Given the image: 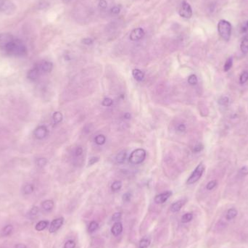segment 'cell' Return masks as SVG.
I'll return each instance as SVG.
<instances>
[{"instance_id":"cell-15","label":"cell","mask_w":248,"mask_h":248,"mask_svg":"<svg viewBox=\"0 0 248 248\" xmlns=\"http://www.w3.org/2000/svg\"><path fill=\"white\" fill-rule=\"evenodd\" d=\"M185 201L184 200H178L177 202H175L174 203H173L171 206V211L172 213H177L182 209L183 205H184Z\"/></svg>"},{"instance_id":"cell-35","label":"cell","mask_w":248,"mask_h":248,"mask_svg":"<svg viewBox=\"0 0 248 248\" xmlns=\"http://www.w3.org/2000/svg\"><path fill=\"white\" fill-rule=\"evenodd\" d=\"M113 104V101L111 98H109V97H106L103 100V103H102V105L105 107H110L112 106Z\"/></svg>"},{"instance_id":"cell-20","label":"cell","mask_w":248,"mask_h":248,"mask_svg":"<svg viewBox=\"0 0 248 248\" xmlns=\"http://www.w3.org/2000/svg\"><path fill=\"white\" fill-rule=\"evenodd\" d=\"M240 50L243 54H247V53H248V36H245L242 39L240 45Z\"/></svg>"},{"instance_id":"cell-23","label":"cell","mask_w":248,"mask_h":248,"mask_svg":"<svg viewBox=\"0 0 248 248\" xmlns=\"http://www.w3.org/2000/svg\"><path fill=\"white\" fill-rule=\"evenodd\" d=\"M126 152L122 151L119 152L116 156V162L118 164H123L126 159Z\"/></svg>"},{"instance_id":"cell-37","label":"cell","mask_w":248,"mask_h":248,"mask_svg":"<svg viewBox=\"0 0 248 248\" xmlns=\"http://www.w3.org/2000/svg\"><path fill=\"white\" fill-rule=\"evenodd\" d=\"M216 186H217V181L213 180V181H210V182L208 183L207 186H206V188H207L208 190H212L214 189Z\"/></svg>"},{"instance_id":"cell-36","label":"cell","mask_w":248,"mask_h":248,"mask_svg":"<svg viewBox=\"0 0 248 248\" xmlns=\"http://www.w3.org/2000/svg\"><path fill=\"white\" fill-rule=\"evenodd\" d=\"M47 160L46 158H44V157H41V158L37 159L36 161V164L37 166L39 167H44L47 165Z\"/></svg>"},{"instance_id":"cell-3","label":"cell","mask_w":248,"mask_h":248,"mask_svg":"<svg viewBox=\"0 0 248 248\" xmlns=\"http://www.w3.org/2000/svg\"><path fill=\"white\" fill-rule=\"evenodd\" d=\"M147 156V152L144 149L139 148L134 150L129 157V162L133 165H140L142 163Z\"/></svg>"},{"instance_id":"cell-44","label":"cell","mask_w":248,"mask_h":248,"mask_svg":"<svg viewBox=\"0 0 248 248\" xmlns=\"http://www.w3.org/2000/svg\"><path fill=\"white\" fill-rule=\"evenodd\" d=\"M82 43L86 45H90L93 43V39L90 38H85L82 40Z\"/></svg>"},{"instance_id":"cell-8","label":"cell","mask_w":248,"mask_h":248,"mask_svg":"<svg viewBox=\"0 0 248 248\" xmlns=\"http://www.w3.org/2000/svg\"><path fill=\"white\" fill-rule=\"evenodd\" d=\"M15 39L12 34L8 33L0 34V48L4 50L7 46Z\"/></svg>"},{"instance_id":"cell-10","label":"cell","mask_w":248,"mask_h":248,"mask_svg":"<svg viewBox=\"0 0 248 248\" xmlns=\"http://www.w3.org/2000/svg\"><path fill=\"white\" fill-rule=\"evenodd\" d=\"M34 134L37 140H43L48 134V130L47 127L45 126H40L37 127L34 132Z\"/></svg>"},{"instance_id":"cell-43","label":"cell","mask_w":248,"mask_h":248,"mask_svg":"<svg viewBox=\"0 0 248 248\" xmlns=\"http://www.w3.org/2000/svg\"><path fill=\"white\" fill-rule=\"evenodd\" d=\"M98 161H99V157H92L91 158L89 159V166H92V165H94V163H97Z\"/></svg>"},{"instance_id":"cell-48","label":"cell","mask_w":248,"mask_h":248,"mask_svg":"<svg viewBox=\"0 0 248 248\" xmlns=\"http://www.w3.org/2000/svg\"><path fill=\"white\" fill-rule=\"evenodd\" d=\"M111 13L113 14H115V15H117L120 13V8H118V7H114V8H112V10H111Z\"/></svg>"},{"instance_id":"cell-28","label":"cell","mask_w":248,"mask_h":248,"mask_svg":"<svg viewBox=\"0 0 248 248\" xmlns=\"http://www.w3.org/2000/svg\"><path fill=\"white\" fill-rule=\"evenodd\" d=\"M122 187V182L120 181H115L111 185V189L113 192H118L121 189Z\"/></svg>"},{"instance_id":"cell-1","label":"cell","mask_w":248,"mask_h":248,"mask_svg":"<svg viewBox=\"0 0 248 248\" xmlns=\"http://www.w3.org/2000/svg\"><path fill=\"white\" fill-rule=\"evenodd\" d=\"M4 50L8 54L13 56H24L27 53V48L24 43L20 39L15 38L4 48Z\"/></svg>"},{"instance_id":"cell-7","label":"cell","mask_w":248,"mask_h":248,"mask_svg":"<svg viewBox=\"0 0 248 248\" xmlns=\"http://www.w3.org/2000/svg\"><path fill=\"white\" fill-rule=\"evenodd\" d=\"M41 73H50L52 71L53 64L52 62L47 60H42V61L38 62L35 66Z\"/></svg>"},{"instance_id":"cell-21","label":"cell","mask_w":248,"mask_h":248,"mask_svg":"<svg viewBox=\"0 0 248 248\" xmlns=\"http://www.w3.org/2000/svg\"><path fill=\"white\" fill-rule=\"evenodd\" d=\"M49 225L48 221H41L36 224L35 229L38 231H41L47 228Z\"/></svg>"},{"instance_id":"cell-6","label":"cell","mask_w":248,"mask_h":248,"mask_svg":"<svg viewBox=\"0 0 248 248\" xmlns=\"http://www.w3.org/2000/svg\"><path fill=\"white\" fill-rule=\"evenodd\" d=\"M178 14L181 17L189 19L192 16V10L190 4L186 1L182 2L178 10Z\"/></svg>"},{"instance_id":"cell-40","label":"cell","mask_w":248,"mask_h":248,"mask_svg":"<svg viewBox=\"0 0 248 248\" xmlns=\"http://www.w3.org/2000/svg\"><path fill=\"white\" fill-rule=\"evenodd\" d=\"M131 194L130 192H126V193H125L124 195H123V200L125 203H128L131 200Z\"/></svg>"},{"instance_id":"cell-52","label":"cell","mask_w":248,"mask_h":248,"mask_svg":"<svg viewBox=\"0 0 248 248\" xmlns=\"http://www.w3.org/2000/svg\"><path fill=\"white\" fill-rule=\"evenodd\" d=\"M247 28H248V22H247Z\"/></svg>"},{"instance_id":"cell-12","label":"cell","mask_w":248,"mask_h":248,"mask_svg":"<svg viewBox=\"0 0 248 248\" xmlns=\"http://www.w3.org/2000/svg\"><path fill=\"white\" fill-rule=\"evenodd\" d=\"M171 192L167 191L158 194L155 198V203L157 204H163L168 200V199L171 196Z\"/></svg>"},{"instance_id":"cell-4","label":"cell","mask_w":248,"mask_h":248,"mask_svg":"<svg viewBox=\"0 0 248 248\" xmlns=\"http://www.w3.org/2000/svg\"><path fill=\"white\" fill-rule=\"evenodd\" d=\"M15 11L16 6L12 0H0V13L11 15Z\"/></svg>"},{"instance_id":"cell-2","label":"cell","mask_w":248,"mask_h":248,"mask_svg":"<svg viewBox=\"0 0 248 248\" xmlns=\"http://www.w3.org/2000/svg\"><path fill=\"white\" fill-rule=\"evenodd\" d=\"M218 31L224 40L229 41L231 34V24L226 20H221L218 24Z\"/></svg>"},{"instance_id":"cell-41","label":"cell","mask_w":248,"mask_h":248,"mask_svg":"<svg viewBox=\"0 0 248 248\" xmlns=\"http://www.w3.org/2000/svg\"><path fill=\"white\" fill-rule=\"evenodd\" d=\"M83 154V149L82 147H77L74 151V155L76 157H80Z\"/></svg>"},{"instance_id":"cell-14","label":"cell","mask_w":248,"mask_h":248,"mask_svg":"<svg viewBox=\"0 0 248 248\" xmlns=\"http://www.w3.org/2000/svg\"><path fill=\"white\" fill-rule=\"evenodd\" d=\"M123 231V225L120 222L118 221L113 225L112 229H111V232L114 236H117L120 235Z\"/></svg>"},{"instance_id":"cell-26","label":"cell","mask_w":248,"mask_h":248,"mask_svg":"<svg viewBox=\"0 0 248 248\" xmlns=\"http://www.w3.org/2000/svg\"><path fill=\"white\" fill-rule=\"evenodd\" d=\"M193 219V214L191 213H185L184 215H182V222L184 224H187V223H189L192 221V220Z\"/></svg>"},{"instance_id":"cell-30","label":"cell","mask_w":248,"mask_h":248,"mask_svg":"<svg viewBox=\"0 0 248 248\" xmlns=\"http://www.w3.org/2000/svg\"><path fill=\"white\" fill-rule=\"evenodd\" d=\"M39 213V208L36 206H34L30 210V211L29 213V217L31 218V219H33V218H35L37 216Z\"/></svg>"},{"instance_id":"cell-33","label":"cell","mask_w":248,"mask_h":248,"mask_svg":"<svg viewBox=\"0 0 248 248\" xmlns=\"http://www.w3.org/2000/svg\"><path fill=\"white\" fill-rule=\"evenodd\" d=\"M198 77H197V76L194 75V74H192V75H190L188 77V83L190 85L194 86L198 83Z\"/></svg>"},{"instance_id":"cell-22","label":"cell","mask_w":248,"mask_h":248,"mask_svg":"<svg viewBox=\"0 0 248 248\" xmlns=\"http://www.w3.org/2000/svg\"><path fill=\"white\" fill-rule=\"evenodd\" d=\"M52 119L55 124H58L62 122L63 119V115L60 112H55L52 115Z\"/></svg>"},{"instance_id":"cell-50","label":"cell","mask_w":248,"mask_h":248,"mask_svg":"<svg viewBox=\"0 0 248 248\" xmlns=\"http://www.w3.org/2000/svg\"><path fill=\"white\" fill-rule=\"evenodd\" d=\"M124 118H125V119L129 120V119H130V118H131V114L129 113H126L124 115Z\"/></svg>"},{"instance_id":"cell-42","label":"cell","mask_w":248,"mask_h":248,"mask_svg":"<svg viewBox=\"0 0 248 248\" xmlns=\"http://www.w3.org/2000/svg\"><path fill=\"white\" fill-rule=\"evenodd\" d=\"M203 150V145L201 144H198L196 146H194L193 148V151L194 152H200Z\"/></svg>"},{"instance_id":"cell-18","label":"cell","mask_w":248,"mask_h":248,"mask_svg":"<svg viewBox=\"0 0 248 248\" xmlns=\"http://www.w3.org/2000/svg\"><path fill=\"white\" fill-rule=\"evenodd\" d=\"M14 231V228H13V226L11 224H8V225H6L4 227L3 229H2V236H9L10 235H11L13 234Z\"/></svg>"},{"instance_id":"cell-5","label":"cell","mask_w":248,"mask_h":248,"mask_svg":"<svg viewBox=\"0 0 248 248\" xmlns=\"http://www.w3.org/2000/svg\"><path fill=\"white\" fill-rule=\"evenodd\" d=\"M204 171H205V166L203 163H200L199 165L196 167V168L194 169V171L192 172L191 176L189 177L187 181V184H193L197 182H198L200 180V178L203 176Z\"/></svg>"},{"instance_id":"cell-19","label":"cell","mask_w":248,"mask_h":248,"mask_svg":"<svg viewBox=\"0 0 248 248\" xmlns=\"http://www.w3.org/2000/svg\"><path fill=\"white\" fill-rule=\"evenodd\" d=\"M238 214V211L236 208H230L227 210L226 215V219L228 221H231V220L235 219L236 217V215Z\"/></svg>"},{"instance_id":"cell-32","label":"cell","mask_w":248,"mask_h":248,"mask_svg":"<svg viewBox=\"0 0 248 248\" xmlns=\"http://www.w3.org/2000/svg\"><path fill=\"white\" fill-rule=\"evenodd\" d=\"M248 81V71H245L241 74L240 77V82L241 84H244Z\"/></svg>"},{"instance_id":"cell-11","label":"cell","mask_w":248,"mask_h":248,"mask_svg":"<svg viewBox=\"0 0 248 248\" xmlns=\"http://www.w3.org/2000/svg\"><path fill=\"white\" fill-rule=\"evenodd\" d=\"M145 36V31L142 28H136L134 29L130 34V39L131 41H139L143 38Z\"/></svg>"},{"instance_id":"cell-17","label":"cell","mask_w":248,"mask_h":248,"mask_svg":"<svg viewBox=\"0 0 248 248\" xmlns=\"http://www.w3.org/2000/svg\"><path fill=\"white\" fill-rule=\"evenodd\" d=\"M132 75H133L134 78L138 82H142L145 78V73L142 71H140V69H134L133 71H132Z\"/></svg>"},{"instance_id":"cell-49","label":"cell","mask_w":248,"mask_h":248,"mask_svg":"<svg viewBox=\"0 0 248 248\" xmlns=\"http://www.w3.org/2000/svg\"><path fill=\"white\" fill-rule=\"evenodd\" d=\"M15 248H27L26 245L25 244H23V243H19V244H17L15 245Z\"/></svg>"},{"instance_id":"cell-31","label":"cell","mask_w":248,"mask_h":248,"mask_svg":"<svg viewBox=\"0 0 248 248\" xmlns=\"http://www.w3.org/2000/svg\"><path fill=\"white\" fill-rule=\"evenodd\" d=\"M232 66H233V59L232 57H229V58L227 59V60L224 64V71L225 72L229 71L231 68Z\"/></svg>"},{"instance_id":"cell-27","label":"cell","mask_w":248,"mask_h":248,"mask_svg":"<svg viewBox=\"0 0 248 248\" xmlns=\"http://www.w3.org/2000/svg\"><path fill=\"white\" fill-rule=\"evenodd\" d=\"M34 187L33 185L31 184H28L26 185H25L24 187V189H23V192L25 194H31L34 192Z\"/></svg>"},{"instance_id":"cell-24","label":"cell","mask_w":248,"mask_h":248,"mask_svg":"<svg viewBox=\"0 0 248 248\" xmlns=\"http://www.w3.org/2000/svg\"><path fill=\"white\" fill-rule=\"evenodd\" d=\"M94 142L98 145H103L106 142V137L103 134H99L94 138Z\"/></svg>"},{"instance_id":"cell-39","label":"cell","mask_w":248,"mask_h":248,"mask_svg":"<svg viewBox=\"0 0 248 248\" xmlns=\"http://www.w3.org/2000/svg\"><path fill=\"white\" fill-rule=\"evenodd\" d=\"M121 216H122L121 213H120V212L115 213L112 216V221L118 222V221H119V220H120V219H121Z\"/></svg>"},{"instance_id":"cell-9","label":"cell","mask_w":248,"mask_h":248,"mask_svg":"<svg viewBox=\"0 0 248 248\" xmlns=\"http://www.w3.org/2000/svg\"><path fill=\"white\" fill-rule=\"evenodd\" d=\"M63 222H64V219L62 217L53 220L52 223L50 224V228H49V231H50V233L56 232L60 227L62 226Z\"/></svg>"},{"instance_id":"cell-46","label":"cell","mask_w":248,"mask_h":248,"mask_svg":"<svg viewBox=\"0 0 248 248\" xmlns=\"http://www.w3.org/2000/svg\"><path fill=\"white\" fill-rule=\"evenodd\" d=\"M107 5H108V4H107V2L105 0H100L99 1V6L101 9H105L107 8Z\"/></svg>"},{"instance_id":"cell-16","label":"cell","mask_w":248,"mask_h":248,"mask_svg":"<svg viewBox=\"0 0 248 248\" xmlns=\"http://www.w3.org/2000/svg\"><path fill=\"white\" fill-rule=\"evenodd\" d=\"M54 202L52 200H47L42 202L41 203V208H43V210H45V211H51L54 208Z\"/></svg>"},{"instance_id":"cell-51","label":"cell","mask_w":248,"mask_h":248,"mask_svg":"<svg viewBox=\"0 0 248 248\" xmlns=\"http://www.w3.org/2000/svg\"><path fill=\"white\" fill-rule=\"evenodd\" d=\"M62 1H63V2H66V1H68V0H62Z\"/></svg>"},{"instance_id":"cell-13","label":"cell","mask_w":248,"mask_h":248,"mask_svg":"<svg viewBox=\"0 0 248 248\" xmlns=\"http://www.w3.org/2000/svg\"><path fill=\"white\" fill-rule=\"evenodd\" d=\"M40 71H39V69L36 68V66H34L33 68L31 69L29 72H28L27 77L29 80L31 81H36L39 78V76L41 75Z\"/></svg>"},{"instance_id":"cell-29","label":"cell","mask_w":248,"mask_h":248,"mask_svg":"<svg viewBox=\"0 0 248 248\" xmlns=\"http://www.w3.org/2000/svg\"><path fill=\"white\" fill-rule=\"evenodd\" d=\"M99 228V224L97 223V221H92L91 223L89 225V228H88V230L90 233H93L95 231H97Z\"/></svg>"},{"instance_id":"cell-38","label":"cell","mask_w":248,"mask_h":248,"mask_svg":"<svg viewBox=\"0 0 248 248\" xmlns=\"http://www.w3.org/2000/svg\"><path fill=\"white\" fill-rule=\"evenodd\" d=\"M75 247H76V242L72 240H68L64 245V248H75Z\"/></svg>"},{"instance_id":"cell-45","label":"cell","mask_w":248,"mask_h":248,"mask_svg":"<svg viewBox=\"0 0 248 248\" xmlns=\"http://www.w3.org/2000/svg\"><path fill=\"white\" fill-rule=\"evenodd\" d=\"M186 126H185L184 124H178V126H177V131H179V132H184L186 131Z\"/></svg>"},{"instance_id":"cell-25","label":"cell","mask_w":248,"mask_h":248,"mask_svg":"<svg viewBox=\"0 0 248 248\" xmlns=\"http://www.w3.org/2000/svg\"><path fill=\"white\" fill-rule=\"evenodd\" d=\"M151 241H150V238L144 237L140 242V248H147L150 245Z\"/></svg>"},{"instance_id":"cell-34","label":"cell","mask_w":248,"mask_h":248,"mask_svg":"<svg viewBox=\"0 0 248 248\" xmlns=\"http://www.w3.org/2000/svg\"><path fill=\"white\" fill-rule=\"evenodd\" d=\"M229 97L226 96L221 97L219 100V103L222 106L227 105L229 104Z\"/></svg>"},{"instance_id":"cell-47","label":"cell","mask_w":248,"mask_h":248,"mask_svg":"<svg viewBox=\"0 0 248 248\" xmlns=\"http://www.w3.org/2000/svg\"><path fill=\"white\" fill-rule=\"evenodd\" d=\"M240 173L242 175H247L248 174V167L247 166H243L242 168L240 169Z\"/></svg>"}]
</instances>
